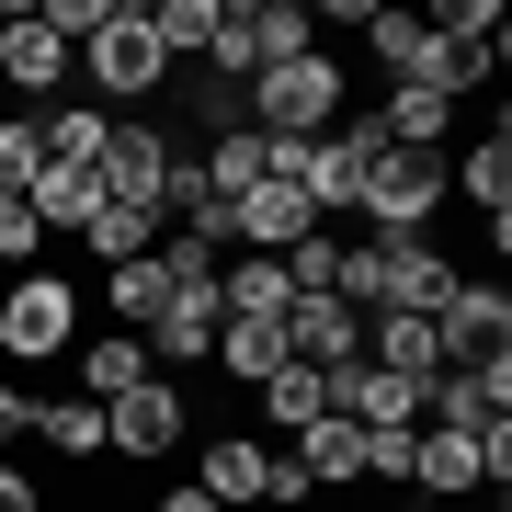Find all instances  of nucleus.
<instances>
[{"label": "nucleus", "instance_id": "393cba45", "mask_svg": "<svg viewBox=\"0 0 512 512\" xmlns=\"http://www.w3.org/2000/svg\"><path fill=\"white\" fill-rule=\"evenodd\" d=\"M148 376V342L137 330H103V342H80V399H126Z\"/></svg>", "mask_w": 512, "mask_h": 512}, {"label": "nucleus", "instance_id": "9b49d317", "mask_svg": "<svg viewBox=\"0 0 512 512\" xmlns=\"http://www.w3.org/2000/svg\"><path fill=\"white\" fill-rule=\"evenodd\" d=\"M217 319H228V308H217V285H205V296H171V308L137 330V342H148V376L183 387L194 365H217Z\"/></svg>", "mask_w": 512, "mask_h": 512}, {"label": "nucleus", "instance_id": "412c9836", "mask_svg": "<svg viewBox=\"0 0 512 512\" xmlns=\"http://www.w3.org/2000/svg\"><path fill=\"white\" fill-rule=\"evenodd\" d=\"M103 126H114L103 103H46V114H35V137H46L57 171H92V160H103Z\"/></svg>", "mask_w": 512, "mask_h": 512}, {"label": "nucleus", "instance_id": "473e14b6", "mask_svg": "<svg viewBox=\"0 0 512 512\" xmlns=\"http://www.w3.org/2000/svg\"><path fill=\"white\" fill-rule=\"evenodd\" d=\"M35 171H46L35 114H0V194H35Z\"/></svg>", "mask_w": 512, "mask_h": 512}, {"label": "nucleus", "instance_id": "ddd939ff", "mask_svg": "<svg viewBox=\"0 0 512 512\" xmlns=\"http://www.w3.org/2000/svg\"><path fill=\"white\" fill-rule=\"evenodd\" d=\"M285 353L308 376H342V365H365V319H353L342 296H296L285 308Z\"/></svg>", "mask_w": 512, "mask_h": 512}, {"label": "nucleus", "instance_id": "cd10ccee", "mask_svg": "<svg viewBox=\"0 0 512 512\" xmlns=\"http://www.w3.org/2000/svg\"><path fill=\"white\" fill-rule=\"evenodd\" d=\"M80 239H92V262L114 274V262L160 251V205H92V228H80Z\"/></svg>", "mask_w": 512, "mask_h": 512}, {"label": "nucleus", "instance_id": "2eb2a0df", "mask_svg": "<svg viewBox=\"0 0 512 512\" xmlns=\"http://www.w3.org/2000/svg\"><path fill=\"white\" fill-rule=\"evenodd\" d=\"M456 194L490 217V251H501V239H512V126H490V137L456 160Z\"/></svg>", "mask_w": 512, "mask_h": 512}, {"label": "nucleus", "instance_id": "bb28decb", "mask_svg": "<svg viewBox=\"0 0 512 512\" xmlns=\"http://www.w3.org/2000/svg\"><path fill=\"white\" fill-rule=\"evenodd\" d=\"M421 23H433L444 46H467V57H490V69H501V57H512V23H501V0H444V12H421Z\"/></svg>", "mask_w": 512, "mask_h": 512}, {"label": "nucleus", "instance_id": "9d476101", "mask_svg": "<svg viewBox=\"0 0 512 512\" xmlns=\"http://www.w3.org/2000/svg\"><path fill=\"white\" fill-rule=\"evenodd\" d=\"M160 171H171V137L137 126V114H114V126H103V160H92L103 205H160Z\"/></svg>", "mask_w": 512, "mask_h": 512}, {"label": "nucleus", "instance_id": "423d86ee", "mask_svg": "<svg viewBox=\"0 0 512 512\" xmlns=\"http://www.w3.org/2000/svg\"><path fill=\"white\" fill-rule=\"evenodd\" d=\"M421 421H433V433H501L512 421V353H490V365H444L433 387H421Z\"/></svg>", "mask_w": 512, "mask_h": 512}, {"label": "nucleus", "instance_id": "c85d7f7f", "mask_svg": "<svg viewBox=\"0 0 512 512\" xmlns=\"http://www.w3.org/2000/svg\"><path fill=\"white\" fill-rule=\"evenodd\" d=\"M103 308H114V330H148V319H160L171 308V274H160V262H114V274H103Z\"/></svg>", "mask_w": 512, "mask_h": 512}, {"label": "nucleus", "instance_id": "f8f14e48", "mask_svg": "<svg viewBox=\"0 0 512 512\" xmlns=\"http://www.w3.org/2000/svg\"><path fill=\"white\" fill-rule=\"evenodd\" d=\"M0 80L23 92V114H46L57 92H69V46H57L46 23H35V0H23L12 23H0Z\"/></svg>", "mask_w": 512, "mask_h": 512}, {"label": "nucleus", "instance_id": "5701e85b", "mask_svg": "<svg viewBox=\"0 0 512 512\" xmlns=\"http://www.w3.org/2000/svg\"><path fill=\"white\" fill-rule=\"evenodd\" d=\"M148 35H160L171 69H205V46H217V0H148Z\"/></svg>", "mask_w": 512, "mask_h": 512}, {"label": "nucleus", "instance_id": "aec40b11", "mask_svg": "<svg viewBox=\"0 0 512 512\" xmlns=\"http://www.w3.org/2000/svg\"><path fill=\"white\" fill-rule=\"evenodd\" d=\"M217 365L239 387H262V376H285L296 353H285V319H217Z\"/></svg>", "mask_w": 512, "mask_h": 512}, {"label": "nucleus", "instance_id": "39448f33", "mask_svg": "<svg viewBox=\"0 0 512 512\" xmlns=\"http://www.w3.org/2000/svg\"><path fill=\"white\" fill-rule=\"evenodd\" d=\"M433 353H444V365H490V353H512V285L501 274H456V296L433 308Z\"/></svg>", "mask_w": 512, "mask_h": 512}, {"label": "nucleus", "instance_id": "e433bc0d", "mask_svg": "<svg viewBox=\"0 0 512 512\" xmlns=\"http://www.w3.org/2000/svg\"><path fill=\"white\" fill-rule=\"evenodd\" d=\"M160 512H217V501H205V490H171V501H160Z\"/></svg>", "mask_w": 512, "mask_h": 512}, {"label": "nucleus", "instance_id": "6e6552de", "mask_svg": "<svg viewBox=\"0 0 512 512\" xmlns=\"http://www.w3.org/2000/svg\"><path fill=\"white\" fill-rule=\"evenodd\" d=\"M319 217H308V194H296V183H251V194H228L217 205V239H228V251H296V239H308Z\"/></svg>", "mask_w": 512, "mask_h": 512}, {"label": "nucleus", "instance_id": "72a5a7b5", "mask_svg": "<svg viewBox=\"0 0 512 512\" xmlns=\"http://www.w3.org/2000/svg\"><path fill=\"white\" fill-rule=\"evenodd\" d=\"M35 239H46V228H35V205L0 194V262H35Z\"/></svg>", "mask_w": 512, "mask_h": 512}, {"label": "nucleus", "instance_id": "0eeeda50", "mask_svg": "<svg viewBox=\"0 0 512 512\" xmlns=\"http://www.w3.org/2000/svg\"><path fill=\"white\" fill-rule=\"evenodd\" d=\"M69 308H80V296L35 262V274L0 296V353H12V365H35V353H69V342H80V319H69Z\"/></svg>", "mask_w": 512, "mask_h": 512}, {"label": "nucleus", "instance_id": "a878e982", "mask_svg": "<svg viewBox=\"0 0 512 512\" xmlns=\"http://www.w3.org/2000/svg\"><path fill=\"white\" fill-rule=\"evenodd\" d=\"M23 433H35L46 456H103V399H35Z\"/></svg>", "mask_w": 512, "mask_h": 512}, {"label": "nucleus", "instance_id": "f03ea898", "mask_svg": "<svg viewBox=\"0 0 512 512\" xmlns=\"http://www.w3.org/2000/svg\"><path fill=\"white\" fill-rule=\"evenodd\" d=\"M456 194V160L444 148H387L365 160V194H353V217H376V251H410L421 228H433V205Z\"/></svg>", "mask_w": 512, "mask_h": 512}, {"label": "nucleus", "instance_id": "dca6fc26", "mask_svg": "<svg viewBox=\"0 0 512 512\" xmlns=\"http://www.w3.org/2000/svg\"><path fill=\"white\" fill-rule=\"evenodd\" d=\"M217 308H228V319H285L296 285H285L274 251H228V262H217Z\"/></svg>", "mask_w": 512, "mask_h": 512}, {"label": "nucleus", "instance_id": "b1692460", "mask_svg": "<svg viewBox=\"0 0 512 512\" xmlns=\"http://www.w3.org/2000/svg\"><path fill=\"white\" fill-rule=\"evenodd\" d=\"M239 35H251L262 69H274V57H308V46H319V12H296V0H251V12H239Z\"/></svg>", "mask_w": 512, "mask_h": 512}, {"label": "nucleus", "instance_id": "c756f323", "mask_svg": "<svg viewBox=\"0 0 512 512\" xmlns=\"http://www.w3.org/2000/svg\"><path fill=\"white\" fill-rule=\"evenodd\" d=\"M365 126H376L387 148H444L456 103H444V92H387V114H365Z\"/></svg>", "mask_w": 512, "mask_h": 512}, {"label": "nucleus", "instance_id": "6ab92c4d", "mask_svg": "<svg viewBox=\"0 0 512 512\" xmlns=\"http://www.w3.org/2000/svg\"><path fill=\"white\" fill-rule=\"evenodd\" d=\"M194 171H205V194L228 205V194H251V183H274V137H262V126H217V148H205Z\"/></svg>", "mask_w": 512, "mask_h": 512}, {"label": "nucleus", "instance_id": "4be33fe9", "mask_svg": "<svg viewBox=\"0 0 512 512\" xmlns=\"http://www.w3.org/2000/svg\"><path fill=\"white\" fill-rule=\"evenodd\" d=\"M194 490L217 501V512H228V501H262V444H251V433H217L205 467H194Z\"/></svg>", "mask_w": 512, "mask_h": 512}, {"label": "nucleus", "instance_id": "f3484780", "mask_svg": "<svg viewBox=\"0 0 512 512\" xmlns=\"http://www.w3.org/2000/svg\"><path fill=\"white\" fill-rule=\"evenodd\" d=\"M285 456H296V467H308V490H353V478H365V433H353V421H342V410H319V421H308V433H296V444H285Z\"/></svg>", "mask_w": 512, "mask_h": 512}, {"label": "nucleus", "instance_id": "a211bd4d", "mask_svg": "<svg viewBox=\"0 0 512 512\" xmlns=\"http://www.w3.org/2000/svg\"><path fill=\"white\" fill-rule=\"evenodd\" d=\"M444 296H456V262H444L433 239H410V251H387V308H399V319H433Z\"/></svg>", "mask_w": 512, "mask_h": 512}, {"label": "nucleus", "instance_id": "f704fd0d", "mask_svg": "<svg viewBox=\"0 0 512 512\" xmlns=\"http://www.w3.org/2000/svg\"><path fill=\"white\" fill-rule=\"evenodd\" d=\"M23 421H35V399H23V387H0V456L23 444Z\"/></svg>", "mask_w": 512, "mask_h": 512}, {"label": "nucleus", "instance_id": "c9c22d12", "mask_svg": "<svg viewBox=\"0 0 512 512\" xmlns=\"http://www.w3.org/2000/svg\"><path fill=\"white\" fill-rule=\"evenodd\" d=\"M0 512H35V478H23L12 456H0Z\"/></svg>", "mask_w": 512, "mask_h": 512}, {"label": "nucleus", "instance_id": "4c0bfd02", "mask_svg": "<svg viewBox=\"0 0 512 512\" xmlns=\"http://www.w3.org/2000/svg\"><path fill=\"white\" fill-rule=\"evenodd\" d=\"M0 23H12V0H0Z\"/></svg>", "mask_w": 512, "mask_h": 512}, {"label": "nucleus", "instance_id": "7c9ffc66", "mask_svg": "<svg viewBox=\"0 0 512 512\" xmlns=\"http://www.w3.org/2000/svg\"><path fill=\"white\" fill-rule=\"evenodd\" d=\"M23 205H35V228H92V205H103V183H92V171H35V194H23Z\"/></svg>", "mask_w": 512, "mask_h": 512}, {"label": "nucleus", "instance_id": "1a4fd4ad", "mask_svg": "<svg viewBox=\"0 0 512 512\" xmlns=\"http://www.w3.org/2000/svg\"><path fill=\"white\" fill-rule=\"evenodd\" d=\"M103 444H114V456H171V444H183V387H171V376H137L126 387V399H103Z\"/></svg>", "mask_w": 512, "mask_h": 512}, {"label": "nucleus", "instance_id": "2f4dec72", "mask_svg": "<svg viewBox=\"0 0 512 512\" xmlns=\"http://www.w3.org/2000/svg\"><path fill=\"white\" fill-rule=\"evenodd\" d=\"M251 399H262V421H274V433H308V421L330 410V376H308V365H285V376H262Z\"/></svg>", "mask_w": 512, "mask_h": 512}, {"label": "nucleus", "instance_id": "4468645a", "mask_svg": "<svg viewBox=\"0 0 512 512\" xmlns=\"http://www.w3.org/2000/svg\"><path fill=\"white\" fill-rule=\"evenodd\" d=\"M330 410H342L353 433H421V387L387 376V365H342L330 376Z\"/></svg>", "mask_w": 512, "mask_h": 512}, {"label": "nucleus", "instance_id": "20e7f679", "mask_svg": "<svg viewBox=\"0 0 512 512\" xmlns=\"http://www.w3.org/2000/svg\"><path fill=\"white\" fill-rule=\"evenodd\" d=\"M80 69H92V92H114V103L171 92V57H160V35H148V0H114V12H103V35L80 46Z\"/></svg>", "mask_w": 512, "mask_h": 512}, {"label": "nucleus", "instance_id": "f257e3e1", "mask_svg": "<svg viewBox=\"0 0 512 512\" xmlns=\"http://www.w3.org/2000/svg\"><path fill=\"white\" fill-rule=\"evenodd\" d=\"M342 103H353V69H342L330 46L274 57V69L239 80V126H262V137H330V126H342Z\"/></svg>", "mask_w": 512, "mask_h": 512}, {"label": "nucleus", "instance_id": "7ed1b4c3", "mask_svg": "<svg viewBox=\"0 0 512 512\" xmlns=\"http://www.w3.org/2000/svg\"><path fill=\"white\" fill-rule=\"evenodd\" d=\"M365 46L387 57V80H399V92H478V80H490V57H467V46H444L433 23L421 12H399V0H376V23H365Z\"/></svg>", "mask_w": 512, "mask_h": 512}]
</instances>
